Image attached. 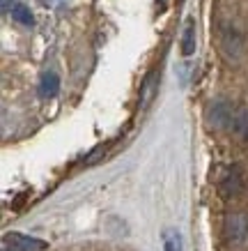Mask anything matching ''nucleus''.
<instances>
[{"mask_svg": "<svg viewBox=\"0 0 248 251\" xmlns=\"http://www.w3.org/2000/svg\"><path fill=\"white\" fill-rule=\"evenodd\" d=\"M232 129L234 134L244 141H248V108H239V111H234V120H232Z\"/></svg>", "mask_w": 248, "mask_h": 251, "instance_id": "obj_8", "label": "nucleus"}, {"mask_svg": "<svg viewBox=\"0 0 248 251\" xmlns=\"http://www.w3.org/2000/svg\"><path fill=\"white\" fill-rule=\"evenodd\" d=\"M225 230H227V237L232 242H244L248 235V217L246 214H230L225 219Z\"/></svg>", "mask_w": 248, "mask_h": 251, "instance_id": "obj_4", "label": "nucleus"}, {"mask_svg": "<svg viewBox=\"0 0 248 251\" xmlns=\"http://www.w3.org/2000/svg\"><path fill=\"white\" fill-rule=\"evenodd\" d=\"M46 9H65L71 2V0H39Z\"/></svg>", "mask_w": 248, "mask_h": 251, "instance_id": "obj_11", "label": "nucleus"}, {"mask_svg": "<svg viewBox=\"0 0 248 251\" xmlns=\"http://www.w3.org/2000/svg\"><path fill=\"white\" fill-rule=\"evenodd\" d=\"M37 92L42 99H53L58 92H60V76L55 72H44L42 78H39Z\"/></svg>", "mask_w": 248, "mask_h": 251, "instance_id": "obj_5", "label": "nucleus"}, {"mask_svg": "<svg viewBox=\"0 0 248 251\" xmlns=\"http://www.w3.org/2000/svg\"><path fill=\"white\" fill-rule=\"evenodd\" d=\"M157 90H158V72L154 69V72H150V74L145 76L143 85H140V108H143V111L145 108H150Z\"/></svg>", "mask_w": 248, "mask_h": 251, "instance_id": "obj_6", "label": "nucleus"}, {"mask_svg": "<svg viewBox=\"0 0 248 251\" xmlns=\"http://www.w3.org/2000/svg\"><path fill=\"white\" fill-rule=\"evenodd\" d=\"M12 19H14L16 23H21V25H32V23H35V16H32L30 7H25L23 2L12 5Z\"/></svg>", "mask_w": 248, "mask_h": 251, "instance_id": "obj_9", "label": "nucleus"}, {"mask_svg": "<svg viewBox=\"0 0 248 251\" xmlns=\"http://www.w3.org/2000/svg\"><path fill=\"white\" fill-rule=\"evenodd\" d=\"M221 191L225 196H237L244 191V175L239 166H230L221 177Z\"/></svg>", "mask_w": 248, "mask_h": 251, "instance_id": "obj_2", "label": "nucleus"}, {"mask_svg": "<svg viewBox=\"0 0 248 251\" xmlns=\"http://www.w3.org/2000/svg\"><path fill=\"white\" fill-rule=\"evenodd\" d=\"M161 240H163V251H181V235H180V230H175V228L163 230Z\"/></svg>", "mask_w": 248, "mask_h": 251, "instance_id": "obj_10", "label": "nucleus"}, {"mask_svg": "<svg viewBox=\"0 0 248 251\" xmlns=\"http://www.w3.org/2000/svg\"><path fill=\"white\" fill-rule=\"evenodd\" d=\"M2 12H9V0H2Z\"/></svg>", "mask_w": 248, "mask_h": 251, "instance_id": "obj_12", "label": "nucleus"}, {"mask_svg": "<svg viewBox=\"0 0 248 251\" xmlns=\"http://www.w3.org/2000/svg\"><path fill=\"white\" fill-rule=\"evenodd\" d=\"M48 242L42 237H30L23 233H5L2 235V251H46Z\"/></svg>", "mask_w": 248, "mask_h": 251, "instance_id": "obj_1", "label": "nucleus"}, {"mask_svg": "<svg viewBox=\"0 0 248 251\" xmlns=\"http://www.w3.org/2000/svg\"><path fill=\"white\" fill-rule=\"evenodd\" d=\"M232 120H234V111L227 101H216L209 111V122L216 127V129H227L232 127Z\"/></svg>", "mask_w": 248, "mask_h": 251, "instance_id": "obj_3", "label": "nucleus"}, {"mask_svg": "<svg viewBox=\"0 0 248 251\" xmlns=\"http://www.w3.org/2000/svg\"><path fill=\"white\" fill-rule=\"evenodd\" d=\"M181 53L186 58L196 53V21L193 19H186V25L181 32Z\"/></svg>", "mask_w": 248, "mask_h": 251, "instance_id": "obj_7", "label": "nucleus"}]
</instances>
